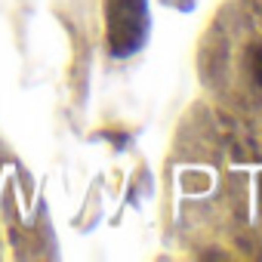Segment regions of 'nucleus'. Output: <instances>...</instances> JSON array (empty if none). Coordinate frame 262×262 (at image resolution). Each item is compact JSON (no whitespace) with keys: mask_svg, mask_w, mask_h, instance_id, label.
<instances>
[{"mask_svg":"<svg viewBox=\"0 0 262 262\" xmlns=\"http://www.w3.org/2000/svg\"><path fill=\"white\" fill-rule=\"evenodd\" d=\"M148 7L145 0H105V25L111 56L126 59L148 40Z\"/></svg>","mask_w":262,"mask_h":262,"instance_id":"1","label":"nucleus"},{"mask_svg":"<svg viewBox=\"0 0 262 262\" xmlns=\"http://www.w3.org/2000/svg\"><path fill=\"white\" fill-rule=\"evenodd\" d=\"M247 71H250V80L256 83V90L262 93V43L247 50Z\"/></svg>","mask_w":262,"mask_h":262,"instance_id":"2","label":"nucleus"},{"mask_svg":"<svg viewBox=\"0 0 262 262\" xmlns=\"http://www.w3.org/2000/svg\"><path fill=\"white\" fill-rule=\"evenodd\" d=\"M164 4H170V7H179V10H191V7H194V0H164Z\"/></svg>","mask_w":262,"mask_h":262,"instance_id":"3","label":"nucleus"}]
</instances>
